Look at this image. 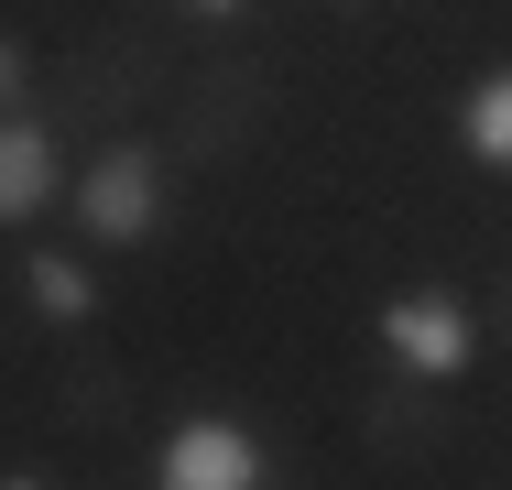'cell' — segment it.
Listing matches in <instances>:
<instances>
[{"instance_id": "3", "label": "cell", "mask_w": 512, "mask_h": 490, "mask_svg": "<svg viewBox=\"0 0 512 490\" xmlns=\"http://www.w3.org/2000/svg\"><path fill=\"white\" fill-rule=\"evenodd\" d=\"M164 490H262V447H251L240 425L197 414V425L164 447Z\"/></svg>"}, {"instance_id": "4", "label": "cell", "mask_w": 512, "mask_h": 490, "mask_svg": "<svg viewBox=\"0 0 512 490\" xmlns=\"http://www.w3.org/2000/svg\"><path fill=\"white\" fill-rule=\"evenodd\" d=\"M44 196H55V142H44V120H0V229L33 218Z\"/></svg>"}, {"instance_id": "1", "label": "cell", "mask_w": 512, "mask_h": 490, "mask_svg": "<svg viewBox=\"0 0 512 490\" xmlns=\"http://www.w3.org/2000/svg\"><path fill=\"white\" fill-rule=\"evenodd\" d=\"M77 218H88L99 240H153V218H164V164H153L142 142H109L99 164H88V186H77Z\"/></svg>"}, {"instance_id": "2", "label": "cell", "mask_w": 512, "mask_h": 490, "mask_svg": "<svg viewBox=\"0 0 512 490\" xmlns=\"http://www.w3.org/2000/svg\"><path fill=\"white\" fill-rule=\"evenodd\" d=\"M382 338H393V360L425 371V382H447V371L469 360V316H458V294H393V305H382Z\"/></svg>"}, {"instance_id": "6", "label": "cell", "mask_w": 512, "mask_h": 490, "mask_svg": "<svg viewBox=\"0 0 512 490\" xmlns=\"http://www.w3.org/2000/svg\"><path fill=\"white\" fill-rule=\"evenodd\" d=\"M469 153L480 164H512V77H491V88L469 98Z\"/></svg>"}, {"instance_id": "5", "label": "cell", "mask_w": 512, "mask_h": 490, "mask_svg": "<svg viewBox=\"0 0 512 490\" xmlns=\"http://www.w3.org/2000/svg\"><path fill=\"white\" fill-rule=\"evenodd\" d=\"M22 284H33V305H44L55 327H88V316H99V284H88L66 251H33V262H22Z\"/></svg>"}, {"instance_id": "7", "label": "cell", "mask_w": 512, "mask_h": 490, "mask_svg": "<svg viewBox=\"0 0 512 490\" xmlns=\"http://www.w3.org/2000/svg\"><path fill=\"white\" fill-rule=\"evenodd\" d=\"M11 98H22V44L0 33V109H11Z\"/></svg>"}, {"instance_id": "8", "label": "cell", "mask_w": 512, "mask_h": 490, "mask_svg": "<svg viewBox=\"0 0 512 490\" xmlns=\"http://www.w3.org/2000/svg\"><path fill=\"white\" fill-rule=\"evenodd\" d=\"M186 11H207V22H229V11H251V0H186Z\"/></svg>"}, {"instance_id": "9", "label": "cell", "mask_w": 512, "mask_h": 490, "mask_svg": "<svg viewBox=\"0 0 512 490\" xmlns=\"http://www.w3.org/2000/svg\"><path fill=\"white\" fill-rule=\"evenodd\" d=\"M0 490H44V480H0Z\"/></svg>"}, {"instance_id": "10", "label": "cell", "mask_w": 512, "mask_h": 490, "mask_svg": "<svg viewBox=\"0 0 512 490\" xmlns=\"http://www.w3.org/2000/svg\"><path fill=\"white\" fill-rule=\"evenodd\" d=\"M502 305H512V294H502Z\"/></svg>"}]
</instances>
